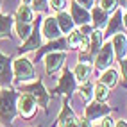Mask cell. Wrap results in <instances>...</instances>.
Listing matches in <instances>:
<instances>
[{
  "label": "cell",
  "mask_w": 127,
  "mask_h": 127,
  "mask_svg": "<svg viewBox=\"0 0 127 127\" xmlns=\"http://www.w3.org/2000/svg\"><path fill=\"white\" fill-rule=\"evenodd\" d=\"M18 93L11 88H5L0 91V122L4 125H11L18 109H16V102H18Z\"/></svg>",
  "instance_id": "1"
},
{
  "label": "cell",
  "mask_w": 127,
  "mask_h": 127,
  "mask_svg": "<svg viewBox=\"0 0 127 127\" xmlns=\"http://www.w3.org/2000/svg\"><path fill=\"white\" fill-rule=\"evenodd\" d=\"M115 127H127V122H125V120H118V122L115 124Z\"/></svg>",
  "instance_id": "36"
},
{
  "label": "cell",
  "mask_w": 127,
  "mask_h": 127,
  "mask_svg": "<svg viewBox=\"0 0 127 127\" xmlns=\"http://www.w3.org/2000/svg\"><path fill=\"white\" fill-rule=\"evenodd\" d=\"M79 127H93V124L88 120V118H81V120H79Z\"/></svg>",
  "instance_id": "35"
},
{
  "label": "cell",
  "mask_w": 127,
  "mask_h": 127,
  "mask_svg": "<svg viewBox=\"0 0 127 127\" xmlns=\"http://www.w3.org/2000/svg\"><path fill=\"white\" fill-rule=\"evenodd\" d=\"M64 52H50L47 54L45 57V70L47 73H56L59 68H63V64H64Z\"/></svg>",
  "instance_id": "10"
},
{
  "label": "cell",
  "mask_w": 127,
  "mask_h": 127,
  "mask_svg": "<svg viewBox=\"0 0 127 127\" xmlns=\"http://www.w3.org/2000/svg\"><path fill=\"white\" fill-rule=\"evenodd\" d=\"M75 88H77V81H75L73 73L64 68V72L61 75V79H59V84H57L54 95H66V97H70L72 93L75 91Z\"/></svg>",
  "instance_id": "5"
},
{
  "label": "cell",
  "mask_w": 127,
  "mask_h": 127,
  "mask_svg": "<svg viewBox=\"0 0 127 127\" xmlns=\"http://www.w3.org/2000/svg\"><path fill=\"white\" fill-rule=\"evenodd\" d=\"M36 100L32 98L29 93H22L18 97V102H16V109H18V113L23 116V118H31L32 115L36 113Z\"/></svg>",
  "instance_id": "6"
},
{
  "label": "cell",
  "mask_w": 127,
  "mask_h": 127,
  "mask_svg": "<svg viewBox=\"0 0 127 127\" xmlns=\"http://www.w3.org/2000/svg\"><path fill=\"white\" fill-rule=\"evenodd\" d=\"M66 47H68V43H66V39H64V38L52 39V41H48V43H47V45L36 54V59H41L45 54H50V52H61V50L66 48Z\"/></svg>",
  "instance_id": "15"
},
{
  "label": "cell",
  "mask_w": 127,
  "mask_h": 127,
  "mask_svg": "<svg viewBox=\"0 0 127 127\" xmlns=\"http://www.w3.org/2000/svg\"><path fill=\"white\" fill-rule=\"evenodd\" d=\"M32 9L38 13H45L48 9V0H32Z\"/></svg>",
  "instance_id": "29"
},
{
  "label": "cell",
  "mask_w": 127,
  "mask_h": 127,
  "mask_svg": "<svg viewBox=\"0 0 127 127\" xmlns=\"http://www.w3.org/2000/svg\"><path fill=\"white\" fill-rule=\"evenodd\" d=\"M41 34H43L48 41L61 38V31H59L57 20L54 18V16H48V18L43 20V23H41Z\"/></svg>",
  "instance_id": "8"
},
{
  "label": "cell",
  "mask_w": 127,
  "mask_h": 127,
  "mask_svg": "<svg viewBox=\"0 0 127 127\" xmlns=\"http://www.w3.org/2000/svg\"><path fill=\"white\" fill-rule=\"evenodd\" d=\"M100 9L104 13H113L118 9V0H100Z\"/></svg>",
  "instance_id": "27"
},
{
  "label": "cell",
  "mask_w": 127,
  "mask_h": 127,
  "mask_svg": "<svg viewBox=\"0 0 127 127\" xmlns=\"http://www.w3.org/2000/svg\"><path fill=\"white\" fill-rule=\"evenodd\" d=\"M73 118H77V116L73 115V111L70 109L68 104H64L63 109H61V115H59V118H57V120H59V127H66V124L72 122Z\"/></svg>",
  "instance_id": "23"
},
{
  "label": "cell",
  "mask_w": 127,
  "mask_h": 127,
  "mask_svg": "<svg viewBox=\"0 0 127 127\" xmlns=\"http://www.w3.org/2000/svg\"><path fill=\"white\" fill-rule=\"evenodd\" d=\"M14 27H16V32H18V36L22 39H27L29 34H31V31H32V23H22V22H16L14 23Z\"/></svg>",
  "instance_id": "26"
},
{
  "label": "cell",
  "mask_w": 127,
  "mask_h": 127,
  "mask_svg": "<svg viewBox=\"0 0 127 127\" xmlns=\"http://www.w3.org/2000/svg\"><path fill=\"white\" fill-rule=\"evenodd\" d=\"M82 32L79 29H73L70 34H68V39H66V43H68V47H73V48H79L81 41H82Z\"/></svg>",
  "instance_id": "25"
},
{
  "label": "cell",
  "mask_w": 127,
  "mask_h": 127,
  "mask_svg": "<svg viewBox=\"0 0 127 127\" xmlns=\"http://www.w3.org/2000/svg\"><path fill=\"white\" fill-rule=\"evenodd\" d=\"M120 68H122V75H124V79L127 81V59H122V61H120Z\"/></svg>",
  "instance_id": "34"
},
{
  "label": "cell",
  "mask_w": 127,
  "mask_h": 127,
  "mask_svg": "<svg viewBox=\"0 0 127 127\" xmlns=\"http://www.w3.org/2000/svg\"><path fill=\"white\" fill-rule=\"evenodd\" d=\"M100 82H102L104 86H107V88H115L118 84V72L111 70V68L104 70L102 75H100Z\"/></svg>",
  "instance_id": "21"
},
{
  "label": "cell",
  "mask_w": 127,
  "mask_h": 127,
  "mask_svg": "<svg viewBox=\"0 0 127 127\" xmlns=\"http://www.w3.org/2000/svg\"><path fill=\"white\" fill-rule=\"evenodd\" d=\"M93 127H98V125H93Z\"/></svg>",
  "instance_id": "40"
},
{
  "label": "cell",
  "mask_w": 127,
  "mask_h": 127,
  "mask_svg": "<svg viewBox=\"0 0 127 127\" xmlns=\"http://www.w3.org/2000/svg\"><path fill=\"white\" fill-rule=\"evenodd\" d=\"M25 93H29V95L36 100V104L43 106V107L47 109V104H48V98H50V95H48V91L45 90L43 82H41L39 79H38L36 82L29 84V86H25Z\"/></svg>",
  "instance_id": "3"
},
{
  "label": "cell",
  "mask_w": 127,
  "mask_h": 127,
  "mask_svg": "<svg viewBox=\"0 0 127 127\" xmlns=\"http://www.w3.org/2000/svg\"><path fill=\"white\" fill-rule=\"evenodd\" d=\"M70 16H72V20H73V23H77V25H88L90 22H91V16H90V13L84 9V7H81L77 2H73V4H70Z\"/></svg>",
  "instance_id": "12"
},
{
  "label": "cell",
  "mask_w": 127,
  "mask_h": 127,
  "mask_svg": "<svg viewBox=\"0 0 127 127\" xmlns=\"http://www.w3.org/2000/svg\"><path fill=\"white\" fill-rule=\"evenodd\" d=\"M16 22H22V23H31L32 22V18H34V13H32V9L29 5H25V4H22L20 7H18V11H16Z\"/></svg>",
  "instance_id": "22"
},
{
  "label": "cell",
  "mask_w": 127,
  "mask_h": 127,
  "mask_svg": "<svg viewBox=\"0 0 127 127\" xmlns=\"http://www.w3.org/2000/svg\"><path fill=\"white\" fill-rule=\"evenodd\" d=\"M13 73L16 77V82H29L36 77V70L32 61L27 57H18L13 61Z\"/></svg>",
  "instance_id": "2"
},
{
  "label": "cell",
  "mask_w": 127,
  "mask_h": 127,
  "mask_svg": "<svg viewBox=\"0 0 127 127\" xmlns=\"http://www.w3.org/2000/svg\"><path fill=\"white\" fill-rule=\"evenodd\" d=\"M79 91H81V95L84 97V100H91V97H93V86H91L90 82H84V84H81Z\"/></svg>",
  "instance_id": "28"
},
{
  "label": "cell",
  "mask_w": 127,
  "mask_h": 127,
  "mask_svg": "<svg viewBox=\"0 0 127 127\" xmlns=\"http://www.w3.org/2000/svg\"><path fill=\"white\" fill-rule=\"evenodd\" d=\"M122 20H124V13L122 9H116L115 14L109 18L107 22V27H106V32H104V38H111L118 32H122Z\"/></svg>",
  "instance_id": "11"
},
{
  "label": "cell",
  "mask_w": 127,
  "mask_h": 127,
  "mask_svg": "<svg viewBox=\"0 0 127 127\" xmlns=\"http://www.w3.org/2000/svg\"><path fill=\"white\" fill-rule=\"evenodd\" d=\"M93 95H95L97 102H104L107 98V95H109V88L104 86L102 82H98V84H95V88H93Z\"/></svg>",
  "instance_id": "24"
},
{
  "label": "cell",
  "mask_w": 127,
  "mask_h": 127,
  "mask_svg": "<svg viewBox=\"0 0 127 127\" xmlns=\"http://www.w3.org/2000/svg\"><path fill=\"white\" fill-rule=\"evenodd\" d=\"M111 47H113V52H115V56L118 57V61L125 59V56H127V38L122 34V32L115 34Z\"/></svg>",
  "instance_id": "14"
},
{
  "label": "cell",
  "mask_w": 127,
  "mask_h": 127,
  "mask_svg": "<svg viewBox=\"0 0 127 127\" xmlns=\"http://www.w3.org/2000/svg\"><path fill=\"white\" fill-rule=\"evenodd\" d=\"M102 41H104V32L95 29V31L91 32V36H90V50H88L86 54H90V56H97L98 50L102 48Z\"/></svg>",
  "instance_id": "17"
},
{
  "label": "cell",
  "mask_w": 127,
  "mask_h": 127,
  "mask_svg": "<svg viewBox=\"0 0 127 127\" xmlns=\"http://www.w3.org/2000/svg\"><path fill=\"white\" fill-rule=\"evenodd\" d=\"M91 22H93V25H95V29H97V31H100V29L107 27V22H109L107 13H104L102 9H100V7H93V16H91Z\"/></svg>",
  "instance_id": "19"
},
{
  "label": "cell",
  "mask_w": 127,
  "mask_h": 127,
  "mask_svg": "<svg viewBox=\"0 0 127 127\" xmlns=\"http://www.w3.org/2000/svg\"><path fill=\"white\" fill-rule=\"evenodd\" d=\"M113 57H115V52H113L111 43L102 45V48L98 50L97 59H95V68L97 70H102V72L107 70L109 66H111V63H113Z\"/></svg>",
  "instance_id": "7"
},
{
  "label": "cell",
  "mask_w": 127,
  "mask_h": 127,
  "mask_svg": "<svg viewBox=\"0 0 127 127\" xmlns=\"http://www.w3.org/2000/svg\"><path fill=\"white\" fill-rule=\"evenodd\" d=\"M13 81V68H11V59L9 56H5L0 52V82L5 84V88H7V84H9Z\"/></svg>",
  "instance_id": "13"
},
{
  "label": "cell",
  "mask_w": 127,
  "mask_h": 127,
  "mask_svg": "<svg viewBox=\"0 0 127 127\" xmlns=\"http://www.w3.org/2000/svg\"><path fill=\"white\" fill-rule=\"evenodd\" d=\"M22 2H23L25 5H29V4H32V0H22Z\"/></svg>",
  "instance_id": "38"
},
{
  "label": "cell",
  "mask_w": 127,
  "mask_h": 127,
  "mask_svg": "<svg viewBox=\"0 0 127 127\" xmlns=\"http://www.w3.org/2000/svg\"><path fill=\"white\" fill-rule=\"evenodd\" d=\"M91 72H93V66L90 63H82L81 61L77 66H75V70H73V77H75V81H77L79 84H84V82H88Z\"/></svg>",
  "instance_id": "16"
},
{
  "label": "cell",
  "mask_w": 127,
  "mask_h": 127,
  "mask_svg": "<svg viewBox=\"0 0 127 127\" xmlns=\"http://www.w3.org/2000/svg\"><path fill=\"white\" fill-rule=\"evenodd\" d=\"M98 127H115V120L107 115V116H104V118H102V122H100V125H98Z\"/></svg>",
  "instance_id": "33"
},
{
  "label": "cell",
  "mask_w": 127,
  "mask_h": 127,
  "mask_svg": "<svg viewBox=\"0 0 127 127\" xmlns=\"http://www.w3.org/2000/svg\"><path fill=\"white\" fill-rule=\"evenodd\" d=\"M124 27H125V29H127V13H125V14H124Z\"/></svg>",
  "instance_id": "37"
},
{
  "label": "cell",
  "mask_w": 127,
  "mask_h": 127,
  "mask_svg": "<svg viewBox=\"0 0 127 127\" xmlns=\"http://www.w3.org/2000/svg\"><path fill=\"white\" fill-rule=\"evenodd\" d=\"M81 7H84V9H93V4H95V0H75Z\"/></svg>",
  "instance_id": "32"
},
{
  "label": "cell",
  "mask_w": 127,
  "mask_h": 127,
  "mask_svg": "<svg viewBox=\"0 0 127 127\" xmlns=\"http://www.w3.org/2000/svg\"><path fill=\"white\" fill-rule=\"evenodd\" d=\"M109 106H106V104H102V102H90L88 106H86V111H84V118H88V120L91 122V120H97V118H104V116H107L109 115Z\"/></svg>",
  "instance_id": "9"
},
{
  "label": "cell",
  "mask_w": 127,
  "mask_h": 127,
  "mask_svg": "<svg viewBox=\"0 0 127 127\" xmlns=\"http://www.w3.org/2000/svg\"><path fill=\"white\" fill-rule=\"evenodd\" d=\"M13 23H14V20L11 18L9 14H0V39L11 36Z\"/></svg>",
  "instance_id": "20"
},
{
  "label": "cell",
  "mask_w": 127,
  "mask_h": 127,
  "mask_svg": "<svg viewBox=\"0 0 127 127\" xmlns=\"http://www.w3.org/2000/svg\"><path fill=\"white\" fill-rule=\"evenodd\" d=\"M0 5H2V0H0Z\"/></svg>",
  "instance_id": "39"
},
{
  "label": "cell",
  "mask_w": 127,
  "mask_h": 127,
  "mask_svg": "<svg viewBox=\"0 0 127 127\" xmlns=\"http://www.w3.org/2000/svg\"><path fill=\"white\" fill-rule=\"evenodd\" d=\"M41 23L39 20H36V25H32V31H31V34L29 38L25 39V43L20 47V52L22 54H27V52H32V50H36L41 47Z\"/></svg>",
  "instance_id": "4"
},
{
  "label": "cell",
  "mask_w": 127,
  "mask_h": 127,
  "mask_svg": "<svg viewBox=\"0 0 127 127\" xmlns=\"http://www.w3.org/2000/svg\"><path fill=\"white\" fill-rule=\"evenodd\" d=\"M56 20H57V25H59V31L64 32V34H70V32L73 31V20H72V16L66 13V11H61V13H57L56 16Z\"/></svg>",
  "instance_id": "18"
},
{
  "label": "cell",
  "mask_w": 127,
  "mask_h": 127,
  "mask_svg": "<svg viewBox=\"0 0 127 127\" xmlns=\"http://www.w3.org/2000/svg\"><path fill=\"white\" fill-rule=\"evenodd\" d=\"M48 5L50 7H54L56 11H64L66 9V5H68V0H48Z\"/></svg>",
  "instance_id": "30"
},
{
  "label": "cell",
  "mask_w": 127,
  "mask_h": 127,
  "mask_svg": "<svg viewBox=\"0 0 127 127\" xmlns=\"http://www.w3.org/2000/svg\"><path fill=\"white\" fill-rule=\"evenodd\" d=\"M79 50H81V52H84V54L90 50V36H88V34L82 36V41H81V45H79Z\"/></svg>",
  "instance_id": "31"
}]
</instances>
